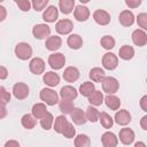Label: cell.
<instances>
[{"label": "cell", "instance_id": "obj_45", "mask_svg": "<svg viewBox=\"0 0 147 147\" xmlns=\"http://www.w3.org/2000/svg\"><path fill=\"white\" fill-rule=\"evenodd\" d=\"M8 77V70L3 65H0V80L6 79Z\"/></svg>", "mask_w": 147, "mask_h": 147}, {"label": "cell", "instance_id": "obj_43", "mask_svg": "<svg viewBox=\"0 0 147 147\" xmlns=\"http://www.w3.org/2000/svg\"><path fill=\"white\" fill-rule=\"evenodd\" d=\"M18 8L22 10V11H29L31 9V1L30 0H17L16 1Z\"/></svg>", "mask_w": 147, "mask_h": 147}, {"label": "cell", "instance_id": "obj_49", "mask_svg": "<svg viewBox=\"0 0 147 147\" xmlns=\"http://www.w3.org/2000/svg\"><path fill=\"white\" fill-rule=\"evenodd\" d=\"M11 146L18 147V146H20V142H18V141H15V140H9V141H7V142L5 144V147H11Z\"/></svg>", "mask_w": 147, "mask_h": 147}, {"label": "cell", "instance_id": "obj_17", "mask_svg": "<svg viewBox=\"0 0 147 147\" xmlns=\"http://www.w3.org/2000/svg\"><path fill=\"white\" fill-rule=\"evenodd\" d=\"M45 46H46V48L48 51L55 52L62 46V39L59 36H49V37L46 38Z\"/></svg>", "mask_w": 147, "mask_h": 147}, {"label": "cell", "instance_id": "obj_53", "mask_svg": "<svg viewBox=\"0 0 147 147\" xmlns=\"http://www.w3.org/2000/svg\"><path fill=\"white\" fill-rule=\"evenodd\" d=\"M3 1H5V0H0V3H1V2H3Z\"/></svg>", "mask_w": 147, "mask_h": 147}, {"label": "cell", "instance_id": "obj_1", "mask_svg": "<svg viewBox=\"0 0 147 147\" xmlns=\"http://www.w3.org/2000/svg\"><path fill=\"white\" fill-rule=\"evenodd\" d=\"M40 100L44 101V103L48 105V106H54L59 102V95L57 93L52 90V88H48V87H45L40 91Z\"/></svg>", "mask_w": 147, "mask_h": 147}, {"label": "cell", "instance_id": "obj_50", "mask_svg": "<svg viewBox=\"0 0 147 147\" xmlns=\"http://www.w3.org/2000/svg\"><path fill=\"white\" fill-rule=\"evenodd\" d=\"M140 125H141V129L142 130H147V116H144L141 119H140Z\"/></svg>", "mask_w": 147, "mask_h": 147}, {"label": "cell", "instance_id": "obj_21", "mask_svg": "<svg viewBox=\"0 0 147 147\" xmlns=\"http://www.w3.org/2000/svg\"><path fill=\"white\" fill-rule=\"evenodd\" d=\"M118 21L123 26H131L134 23V15L131 10H122L118 16Z\"/></svg>", "mask_w": 147, "mask_h": 147}, {"label": "cell", "instance_id": "obj_33", "mask_svg": "<svg viewBox=\"0 0 147 147\" xmlns=\"http://www.w3.org/2000/svg\"><path fill=\"white\" fill-rule=\"evenodd\" d=\"M99 114H100V111H99L95 107H92V106L87 107L86 113H85L86 121H90V122H92V123L98 122V121H99Z\"/></svg>", "mask_w": 147, "mask_h": 147}, {"label": "cell", "instance_id": "obj_37", "mask_svg": "<svg viewBox=\"0 0 147 147\" xmlns=\"http://www.w3.org/2000/svg\"><path fill=\"white\" fill-rule=\"evenodd\" d=\"M90 145H91V140H90L88 136L83 134V133L76 136V138H75V146L76 147H88Z\"/></svg>", "mask_w": 147, "mask_h": 147}, {"label": "cell", "instance_id": "obj_5", "mask_svg": "<svg viewBox=\"0 0 147 147\" xmlns=\"http://www.w3.org/2000/svg\"><path fill=\"white\" fill-rule=\"evenodd\" d=\"M30 93V88L25 83L18 82L13 86V94L17 100H24L28 98Z\"/></svg>", "mask_w": 147, "mask_h": 147}, {"label": "cell", "instance_id": "obj_9", "mask_svg": "<svg viewBox=\"0 0 147 147\" xmlns=\"http://www.w3.org/2000/svg\"><path fill=\"white\" fill-rule=\"evenodd\" d=\"M29 69L33 75H41L45 71V61L41 57H33L29 63Z\"/></svg>", "mask_w": 147, "mask_h": 147}, {"label": "cell", "instance_id": "obj_40", "mask_svg": "<svg viewBox=\"0 0 147 147\" xmlns=\"http://www.w3.org/2000/svg\"><path fill=\"white\" fill-rule=\"evenodd\" d=\"M48 2H49V0H31V5L36 11L44 10L47 7Z\"/></svg>", "mask_w": 147, "mask_h": 147}, {"label": "cell", "instance_id": "obj_32", "mask_svg": "<svg viewBox=\"0 0 147 147\" xmlns=\"http://www.w3.org/2000/svg\"><path fill=\"white\" fill-rule=\"evenodd\" d=\"M59 108L61 110V113L63 115H68L72 111V109L75 108L74 103L71 100H65V99H62L60 102H59Z\"/></svg>", "mask_w": 147, "mask_h": 147}, {"label": "cell", "instance_id": "obj_39", "mask_svg": "<svg viewBox=\"0 0 147 147\" xmlns=\"http://www.w3.org/2000/svg\"><path fill=\"white\" fill-rule=\"evenodd\" d=\"M61 134H63V136H64V138H67V139L75 138V136H76V129L74 127V125H72L71 123H69V122H68L67 126L64 127V130L62 131V133H61Z\"/></svg>", "mask_w": 147, "mask_h": 147}, {"label": "cell", "instance_id": "obj_38", "mask_svg": "<svg viewBox=\"0 0 147 147\" xmlns=\"http://www.w3.org/2000/svg\"><path fill=\"white\" fill-rule=\"evenodd\" d=\"M100 44L105 49H113L115 47V39L111 36H103L100 39Z\"/></svg>", "mask_w": 147, "mask_h": 147}, {"label": "cell", "instance_id": "obj_36", "mask_svg": "<svg viewBox=\"0 0 147 147\" xmlns=\"http://www.w3.org/2000/svg\"><path fill=\"white\" fill-rule=\"evenodd\" d=\"M95 90V86L92 82H84L80 86H79V93L83 95V96H88L93 91Z\"/></svg>", "mask_w": 147, "mask_h": 147}, {"label": "cell", "instance_id": "obj_41", "mask_svg": "<svg viewBox=\"0 0 147 147\" xmlns=\"http://www.w3.org/2000/svg\"><path fill=\"white\" fill-rule=\"evenodd\" d=\"M9 101H10V93L3 86H0V103L7 105Z\"/></svg>", "mask_w": 147, "mask_h": 147}, {"label": "cell", "instance_id": "obj_7", "mask_svg": "<svg viewBox=\"0 0 147 147\" xmlns=\"http://www.w3.org/2000/svg\"><path fill=\"white\" fill-rule=\"evenodd\" d=\"M72 29H74V23L68 18L60 20L55 24V30L59 34H69L72 31Z\"/></svg>", "mask_w": 147, "mask_h": 147}, {"label": "cell", "instance_id": "obj_23", "mask_svg": "<svg viewBox=\"0 0 147 147\" xmlns=\"http://www.w3.org/2000/svg\"><path fill=\"white\" fill-rule=\"evenodd\" d=\"M103 101L106 103V106L110 109V110H117L121 107V100L118 96L114 95V94H108L103 98Z\"/></svg>", "mask_w": 147, "mask_h": 147}, {"label": "cell", "instance_id": "obj_35", "mask_svg": "<svg viewBox=\"0 0 147 147\" xmlns=\"http://www.w3.org/2000/svg\"><path fill=\"white\" fill-rule=\"evenodd\" d=\"M53 122H54V117H53V115H52L51 113H48V111L46 113V115H45L44 117L40 118V125H41V127H42L44 130H46V131H48V130L52 129Z\"/></svg>", "mask_w": 147, "mask_h": 147}, {"label": "cell", "instance_id": "obj_30", "mask_svg": "<svg viewBox=\"0 0 147 147\" xmlns=\"http://www.w3.org/2000/svg\"><path fill=\"white\" fill-rule=\"evenodd\" d=\"M90 78L92 79V82H95V83H101L102 79L106 77V74H105V70L99 68V67H95V68H92L91 71H90Z\"/></svg>", "mask_w": 147, "mask_h": 147}, {"label": "cell", "instance_id": "obj_51", "mask_svg": "<svg viewBox=\"0 0 147 147\" xmlns=\"http://www.w3.org/2000/svg\"><path fill=\"white\" fill-rule=\"evenodd\" d=\"M134 146H136V147H138V146H141V147H146V144H144V142H136V144H134Z\"/></svg>", "mask_w": 147, "mask_h": 147}, {"label": "cell", "instance_id": "obj_16", "mask_svg": "<svg viewBox=\"0 0 147 147\" xmlns=\"http://www.w3.org/2000/svg\"><path fill=\"white\" fill-rule=\"evenodd\" d=\"M134 131L129 127L121 129L119 131V140L123 145H131L134 140Z\"/></svg>", "mask_w": 147, "mask_h": 147}, {"label": "cell", "instance_id": "obj_29", "mask_svg": "<svg viewBox=\"0 0 147 147\" xmlns=\"http://www.w3.org/2000/svg\"><path fill=\"white\" fill-rule=\"evenodd\" d=\"M67 124H68L67 117L64 115H60V116H57L54 119V122H53V129L55 130V132L62 133V131L64 130V127L67 126Z\"/></svg>", "mask_w": 147, "mask_h": 147}, {"label": "cell", "instance_id": "obj_22", "mask_svg": "<svg viewBox=\"0 0 147 147\" xmlns=\"http://www.w3.org/2000/svg\"><path fill=\"white\" fill-rule=\"evenodd\" d=\"M70 116H71V119L75 124L77 125H83L86 123V116H85V113L83 111V109L80 108H74L72 111L70 113Z\"/></svg>", "mask_w": 147, "mask_h": 147}, {"label": "cell", "instance_id": "obj_31", "mask_svg": "<svg viewBox=\"0 0 147 147\" xmlns=\"http://www.w3.org/2000/svg\"><path fill=\"white\" fill-rule=\"evenodd\" d=\"M75 0H59V8L61 13L68 15L74 10Z\"/></svg>", "mask_w": 147, "mask_h": 147}, {"label": "cell", "instance_id": "obj_34", "mask_svg": "<svg viewBox=\"0 0 147 147\" xmlns=\"http://www.w3.org/2000/svg\"><path fill=\"white\" fill-rule=\"evenodd\" d=\"M99 121H100L101 125H102L105 129H110V127L113 126V124H114L113 117H111L109 114L105 113V111H102V113L99 114Z\"/></svg>", "mask_w": 147, "mask_h": 147}, {"label": "cell", "instance_id": "obj_12", "mask_svg": "<svg viewBox=\"0 0 147 147\" xmlns=\"http://www.w3.org/2000/svg\"><path fill=\"white\" fill-rule=\"evenodd\" d=\"M93 20L99 25H107L110 22V14L103 9H96L93 13Z\"/></svg>", "mask_w": 147, "mask_h": 147}, {"label": "cell", "instance_id": "obj_46", "mask_svg": "<svg viewBox=\"0 0 147 147\" xmlns=\"http://www.w3.org/2000/svg\"><path fill=\"white\" fill-rule=\"evenodd\" d=\"M140 107L144 111H147V95H144L140 99Z\"/></svg>", "mask_w": 147, "mask_h": 147}, {"label": "cell", "instance_id": "obj_25", "mask_svg": "<svg viewBox=\"0 0 147 147\" xmlns=\"http://www.w3.org/2000/svg\"><path fill=\"white\" fill-rule=\"evenodd\" d=\"M31 113H32V115L36 117V119H40V118L44 117V116L46 115V113H47L46 103H42V102L34 103V105L32 106Z\"/></svg>", "mask_w": 147, "mask_h": 147}, {"label": "cell", "instance_id": "obj_20", "mask_svg": "<svg viewBox=\"0 0 147 147\" xmlns=\"http://www.w3.org/2000/svg\"><path fill=\"white\" fill-rule=\"evenodd\" d=\"M77 95H78L77 90L71 85H65L60 91V96L62 99H65V100H71L72 101L77 98Z\"/></svg>", "mask_w": 147, "mask_h": 147}, {"label": "cell", "instance_id": "obj_54", "mask_svg": "<svg viewBox=\"0 0 147 147\" xmlns=\"http://www.w3.org/2000/svg\"><path fill=\"white\" fill-rule=\"evenodd\" d=\"M14 1H17V0H14Z\"/></svg>", "mask_w": 147, "mask_h": 147}, {"label": "cell", "instance_id": "obj_26", "mask_svg": "<svg viewBox=\"0 0 147 147\" xmlns=\"http://www.w3.org/2000/svg\"><path fill=\"white\" fill-rule=\"evenodd\" d=\"M118 55L122 60L124 61H129L131 60L133 56H134V49L132 46H129V45H124L119 48L118 51Z\"/></svg>", "mask_w": 147, "mask_h": 147}, {"label": "cell", "instance_id": "obj_48", "mask_svg": "<svg viewBox=\"0 0 147 147\" xmlns=\"http://www.w3.org/2000/svg\"><path fill=\"white\" fill-rule=\"evenodd\" d=\"M6 116H7V109H6L3 103H0V119L5 118Z\"/></svg>", "mask_w": 147, "mask_h": 147}, {"label": "cell", "instance_id": "obj_24", "mask_svg": "<svg viewBox=\"0 0 147 147\" xmlns=\"http://www.w3.org/2000/svg\"><path fill=\"white\" fill-rule=\"evenodd\" d=\"M67 44L71 49H79L83 46V39L79 34L77 33H72L68 37L67 39Z\"/></svg>", "mask_w": 147, "mask_h": 147}, {"label": "cell", "instance_id": "obj_14", "mask_svg": "<svg viewBox=\"0 0 147 147\" xmlns=\"http://www.w3.org/2000/svg\"><path fill=\"white\" fill-rule=\"evenodd\" d=\"M91 13H90V9L86 7V6H83V5H79V6H76L75 10H74V16L75 18L78 21V22H85L88 20Z\"/></svg>", "mask_w": 147, "mask_h": 147}, {"label": "cell", "instance_id": "obj_15", "mask_svg": "<svg viewBox=\"0 0 147 147\" xmlns=\"http://www.w3.org/2000/svg\"><path fill=\"white\" fill-rule=\"evenodd\" d=\"M101 142L103 147H116L118 145V138L115 133L107 131L101 136Z\"/></svg>", "mask_w": 147, "mask_h": 147}, {"label": "cell", "instance_id": "obj_44", "mask_svg": "<svg viewBox=\"0 0 147 147\" xmlns=\"http://www.w3.org/2000/svg\"><path fill=\"white\" fill-rule=\"evenodd\" d=\"M142 0H125V5L129 7V8H138L140 5H141Z\"/></svg>", "mask_w": 147, "mask_h": 147}, {"label": "cell", "instance_id": "obj_52", "mask_svg": "<svg viewBox=\"0 0 147 147\" xmlns=\"http://www.w3.org/2000/svg\"><path fill=\"white\" fill-rule=\"evenodd\" d=\"M82 3H87V2H90V0H79Z\"/></svg>", "mask_w": 147, "mask_h": 147}, {"label": "cell", "instance_id": "obj_8", "mask_svg": "<svg viewBox=\"0 0 147 147\" xmlns=\"http://www.w3.org/2000/svg\"><path fill=\"white\" fill-rule=\"evenodd\" d=\"M102 65L107 70H114L118 65V57L114 53H106L102 56Z\"/></svg>", "mask_w": 147, "mask_h": 147}, {"label": "cell", "instance_id": "obj_10", "mask_svg": "<svg viewBox=\"0 0 147 147\" xmlns=\"http://www.w3.org/2000/svg\"><path fill=\"white\" fill-rule=\"evenodd\" d=\"M114 122H116L118 125H127L131 122V114L126 109L116 110V114L114 116Z\"/></svg>", "mask_w": 147, "mask_h": 147}, {"label": "cell", "instance_id": "obj_2", "mask_svg": "<svg viewBox=\"0 0 147 147\" xmlns=\"http://www.w3.org/2000/svg\"><path fill=\"white\" fill-rule=\"evenodd\" d=\"M15 55L17 56V59L20 60H29L32 56V47L28 44V42H18L15 46Z\"/></svg>", "mask_w": 147, "mask_h": 147}, {"label": "cell", "instance_id": "obj_6", "mask_svg": "<svg viewBox=\"0 0 147 147\" xmlns=\"http://www.w3.org/2000/svg\"><path fill=\"white\" fill-rule=\"evenodd\" d=\"M32 34L36 39H39V40L46 39L51 34V28L47 24H44V23L36 24L32 29Z\"/></svg>", "mask_w": 147, "mask_h": 147}, {"label": "cell", "instance_id": "obj_11", "mask_svg": "<svg viewBox=\"0 0 147 147\" xmlns=\"http://www.w3.org/2000/svg\"><path fill=\"white\" fill-rule=\"evenodd\" d=\"M59 18V9L55 6H48L42 13V20L47 23H54Z\"/></svg>", "mask_w": 147, "mask_h": 147}, {"label": "cell", "instance_id": "obj_47", "mask_svg": "<svg viewBox=\"0 0 147 147\" xmlns=\"http://www.w3.org/2000/svg\"><path fill=\"white\" fill-rule=\"evenodd\" d=\"M6 17H7V9L0 5V22H3Z\"/></svg>", "mask_w": 147, "mask_h": 147}, {"label": "cell", "instance_id": "obj_13", "mask_svg": "<svg viewBox=\"0 0 147 147\" xmlns=\"http://www.w3.org/2000/svg\"><path fill=\"white\" fill-rule=\"evenodd\" d=\"M132 41L134 45L142 47L147 44V33L145 32V30L142 29H137L132 32Z\"/></svg>", "mask_w": 147, "mask_h": 147}, {"label": "cell", "instance_id": "obj_3", "mask_svg": "<svg viewBox=\"0 0 147 147\" xmlns=\"http://www.w3.org/2000/svg\"><path fill=\"white\" fill-rule=\"evenodd\" d=\"M102 84V90L107 94H114L118 91L119 88V83L115 77H105L101 82Z\"/></svg>", "mask_w": 147, "mask_h": 147}, {"label": "cell", "instance_id": "obj_27", "mask_svg": "<svg viewBox=\"0 0 147 147\" xmlns=\"http://www.w3.org/2000/svg\"><path fill=\"white\" fill-rule=\"evenodd\" d=\"M103 93L101 92V91H96V90H94L88 96H87V99H88V102L92 105V106H101L102 105V102H103Z\"/></svg>", "mask_w": 147, "mask_h": 147}, {"label": "cell", "instance_id": "obj_19", "mask_svg": "<svg viewBox=\"0 0 147 147\" xmlns=\"http://www.w3.org/2000/svg\"><path fill=\"white\" fill-rule=\"evenodd\" d=\"M42 82L49 87H55L60 83V76L54 71H47L42 76Z\"/></svg>", "mask_w": 147, "mask_h": 147}, {"label": "cell", "instance_id": "obj_42", "mask_svg": "<svg viewBox=\"0 0 147 147\" xmlns=\"http://www.w3.org/2000/svg\"><path fill=\"white\" fill-rule=\"evenodd\" d=\"M137 23L142 30H147V14L140 13L137 16Z\"/></svg>", "mask_w": 147, "mask_h": 147}, {"label": "cell", "instance_id": "obj_28", "mask_svg": "<svg viewBox=\"0 0 147 147\" xmlns=\"http://www.w3.org/2000/svg\"><path fill=\"white\" fill-rule=\"evenodd\" d=\"M21 124L24 129H28V130H31L36 126L37 124V121H36V117L32 115V114H25L22 116L21 118Z\"/></svg>", "mask_w": 147, "mask_h": 147}, {"label": "cell", "instance_id": "obj_18", "mask_svg": "<svg viewBox=\"0 0 147 147\" xmlns=\"http://www.w3.org/2000/svg\"><path fill=\"white\" fill-rule=\"evenodd\" d=\"M79 78V70L76 67H67L63 72V79L68 83H75Z\"/></svg>", "mask_w": 147, "mask_h": 147}, {"label": "cell", "instance_id": "obj_4", "mask_svg": "<svg viewBox=\"0 0 147 147\" xmlns=\"http://www.w3.org/2000/svg\"><path fill=\"white\" fill-rule=\"evenodd\" d=\"M48 64L53 70H60L65 64V56L62 53H53L48 56Z\"/></svg>", "mask_w": 147, "mask_h": 147}]
</instances>
